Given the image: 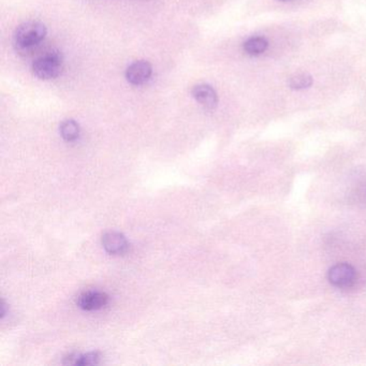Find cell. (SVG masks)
<instances>
[{
    "label": "cell",
    "mask_w": 366,
    "mask_h": 366,
    "mask_svg": "<svg viewBox=\"0 0 366 366\" xmlns=\"http://www.w3.org/2000/svg\"><path fill=\"white\" fill-rule=\"evenodd\" d=\"M48 31L46 25L40 22H26L21 24L14 31V46L20 53L29 52L41 44Z\"/></svg>",
    "instance_id": "obj_1"
},
{
    "label": "cell",
    "mask_w": 366,
    "mask_h": 366,
    "mask_svg": "<svg viewBox=\"0 0 366 366\" xmlns=\"http://www.w3.org/2000/svg\"><path fill=\"white\" fill-rule=\"evenodd\" d=\"M63 66V55L59 51L53 50L34 61L33 72L40 80H53L61 74Z\"/></svg>",
    "instance_id": "obj_2"
},
{
    "label": "cell",
    "mask_w": 366,
    "mask_h": 366,
    "mask_svg": "<svg viewBox=\"0 0 366 366\" xmlns=\"http://www.w3.org/2000/svg\"><path fill=\"white\" fill-rule=\"evenodd\" d=\"M327 280L336 288H350L357 282V271L349 263H338L327 272Z\"/></svg>",
    "instance_id": "obj_3"
},
{
    "label": "cell",
    "mask_w": 366,
    "mask_h": 366,
    "mask_svg": "<svg viewBox=\"0 0 366 366\" xmlns=\"http://www.w3.org/2000/svg\"><path fill=\"white\" fill-rule=\"evenodd\" d=\"M153 68L147 61H138L132 64L126 70V79L132 85H143L151 79Z\"/></svg>",
    "instance_id": "obj_4"
},
{
    "label": "cell",
    "mask_w": 366,
    "mask_h": 366,
    "mask_svg": "<svg viewBox=\"0 0 366 366\" xmlns=\"http://www.w3.org/2000/svg\"><path fill=\"white\" fill-rule=\"evenodd\" d=\"M76 303L79 307L87 312L99 310L109 303V295L102 291H85L79 295Z\"/></svg>",
    "instance_id": "obj_5"
},
{
    "label": "cell",
    "mask_w": 366,
    "mask_h": 366,
    "mask_svg": "<svg viewBox=\"0 0 366 366\" xmlns=\"http://www.w3.org/2000/svg\"><path fill=\"white\" fill-rule=\"evenodd\" d=\"M102 246L108 254H123L127 252L128 242L125 235L115 231L104 233L102 237Z\"/></svg>",
    "instance_id": "obj_6"
},
{
    "label": "cell",
    "mask_w": 366,
    "mask_h": 366,
    "mask_svg": "<svg viewBox=\"0 0 366 366\" xmlns=\"http://www.w3.org/2000/svg\"><path fill=\"white\" fill-rule=\"evenodd\" d=\"M192 96L205 109L213 110L217 107L218 96L215 89L207 84H199L192 89Z\"/></svg>",
    "instance_id": "obj_7"
},
{
    "label": "cell",
    "mask_w": 366,
    "mask_h": 366,
    "mask_svg": "<svg viewBox=\"0 0 366 366\" xmlns=\"http://www.w3.org/2000/svg\"><path fill=\"white\" fill-rule=\"evenodd\" d=\"M243 48L248 55L259 56L267 50L269 42L264 37H252L245 41Z\"/></svg>",
    "instance_id": "obj_8"
},
{
    "label": "cell",
    "mask_w": 366,
    "mask_h": 366,
    "mask_svg": "<svg viewBox=\"0 0 366 366\" xmlns=\"http://www.w3.org/2000/svg\"><path fill=\"white\" fill-rule=\"evenodd\" d=\"M61 136L67 142H74L80 136V126L74 119H66L59 127Z\"/></svg>",
    "instance_id": "obj_9"
},
{
    "label": "cell",
    "mask_w": 366,
    "mask_h": 366,
    "mask_svg": "<svg viewBox=\"0 0 366 366\" xmlns=\"http://www.w3.org/2000/svg\"><path fill=\"white\" fill-rule=\"evenodd\" d=\"M312 84V78L308 74H297L289 79V86L295 91L310 89Z\"/></svg>",
    "instance_id": "obj_10"
},
{
    "label": "cell",
    "mask_w": 366,
    "mask_h": 366,
    "mask_svg": "<svg viewBox=\"0 0 366 366\" xmlns=\"http://www.w3.org/2000/svg\"><path fill=\"white\" fill-rule=\"evenodd\" d=\"M102 355L99 352H89L86 355H80L79 353L78 359H76V365L85 366V365H96L100 363Z\"/></svg>",
    "instance_id": "obj_11"
},
{
    "label": "cell",
    "mask_w": 366,
    "mask_h": 366,
    "mask_svg": "<svg viewBox=\"0 0 366 366\" xmlns=\"http://www.w3.org/2000/svg\"><path fill=\"white\" fill-rule=\"evenodd\" d=\"M7 306L5 300H3L1 302V319H5L6 315H7Z\"/></svg>",
    "instance_id": "obj_12"
},
{
    "label": "cell",
    "mask_w": 366,
    "mask_h": 366,
    "mask_svg": "<svg viewBox=\"0 0 366 366\" xmlns=\"http://www.w3.org/2000/svg\"><path fill=\"white\" fill-rule=\"evenodd\" d=\"M277 1H280V3H291L293 0H277Z\"/></svg>",
    "instance_id": "obj_13"
}]
</instances>
